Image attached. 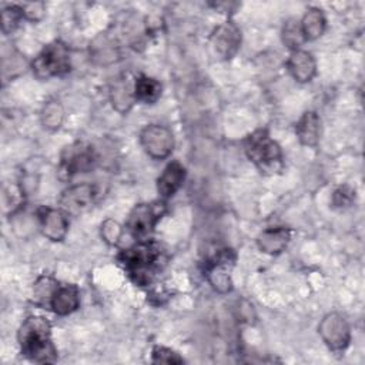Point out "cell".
Instances as JSON below:
<instances>
[{"label":"cell","mask_w":365,"mask_h":365,"mask_svg":"<svg viewBox=\"0 0 365 365\" xmlns=\"http://www.w3.org/2000/svg\"><path fill=\"white\" fill-rule=\"evenodd\" d=\"M118 262L135 285L145 287L150 285L163 269L167 262V255L158 242L144 240L137 241V244L130 248L121 250Z\"/></svg>","instance_id":"6da1fadb"},{"label":"cell","mask_w":365,"mask_h":365,"mask_svg":"<svg viewBox=\"0 0 365 365\" xmlns=\"http://www.w3.org/2000/svg\"><path fill=\"white\" fill-rule=\"evenodd\" d=\"M17 341L21 355L38 364H53L57 359V349L51 339L50 322L37 315L27 317L19 328Z\"/></svg>","instance_id":"7a4b0ae2"},{"label":"cell","mask_w":365,"mask_h":365,"mask_svg":"<svg viewBox=\"0 0 365 365\" xmlns=\"http://www.w3.org/2000/svg\"><path fill=\"white\" fill-rule=\"evenodd\" d=\"M244 151L255 167L264 174L279 173L284 167L281 147L267 130H255L244 141Z\"/></svg>","instance_id":"3957f363"},{"label":"cell","mask_w":365,"mask_h":365,"mask_svg":"<svg viewBox=\"0 0 365 365\" xmlns=\"http://www.w3.org/2000/svg\"><path fill=\"white\" fill-rule=\"evenodd\" d=\"M70 50L60 40L44 46V48L31 61L33 73L41 80L64 76L70 71Z\"/></svg>","instance_id":"277c9868"},{"label":"cell","mask_w":365,"mask_h":365,"mask_svg":"<svg viewBox=\"0 0 365 365\" xmlns=\"http://www.w3.org/2000/svg\"><path fill=\"white\" fill-rule=\"evenodd\" d=\"M98 161L94 147L84 141H76L67 145L60 155L58 173L61 178H71L76 174L91 171Z\"/></svg>","instance_id":"5b68a950"},{"label":"cell","mask_w":365,"mask_h":365,"mask_svg":"<svg viewBox=\"0 0 365 365\" xmlns=\"http://www.w3.org/2000/svg\"><path fill=\"white\" fill-rule=\"evenodd\" d=\"M165 212L164 201H153V202H140L134 205L130 211L125 228L137 241L148 240L153 234L157 222Z\"/></svg>","instance_id":"8992f818"},{"label":"cell","mask_w":365,"mask_h":365,"mask_svg":"<svg viewBox=\"0 0 365 365\" xmlns=\"http://www.w3.org/2000/svg\"><path fill=\"white\" fill-rule=\"evenodd\" d=\"M235 262V254L230 248L217 250L205 264V277L210 285L220 294H227L232 289L230 269Z\"/></svg>","instance_id":"52a82bcc"},{"label":"cell","mask_w":365,"mask_h":365,"mask_svg":"<svg viewBox=\"0 0 365 365\" xmlns=\"http://www.w3.org/2000/svg\"><path fill=\"white\" fill-rule=\"evenodd\" d=\"M140 144L151 158L163 160L173 153L174 135L165 125L148 124L140 133Z\"/></svg>","instance_id":"ba28073f"},{"label":"cell","mask_w":365,"mask_h":365,"mask_svg":"<svg viewBox=\"0 0 365 365\" xmlns=\"http://www.w3.org/2000/svg\"><path fill=\"white\" fill-rule=\"evenodd\" d=\"M318 334L325 345L335 352L344 351L351 342L349 324L338 312H329L321 319L318 325Z\"/></svg>","instance_id":"9c48e42d"},{"label":"cell","mask_w":365,"mask_h":365,"mask_svg":"<svg viewBox=\"0 0 365 365\" xmlns=\"http://www.w3.org/2000/svg\"><path fill=\"white\" fill-rule=\"evenodd\" d=\"M97 197V190L93 184L81 182L66 188L60 197V208L67 214H78L88 210Z\"/></svg>","instance_id":"30bf717a"},{"label":"cell","mask_w":365,"mask_h":365,"mask_svg":"<svg viewBox=\"0 0 365 365\" xmlns=\"http://www.w3.org/2000/svg\"><path fill=\"white\" fill-rule=\"evenodd\" d=\"M211 46L220 58H232L241 46V31L232 21L220 24L211 34Z\"/></svg>","instance_id":"8fae6325"},{"label":"cell","mask_w":365,"mask_h":365,"mask_svg":"<svg viewBox=\"0 0 365 365\" xmlns=\"http://www.w3.org/2000/svg\"><path fill=\"white\" fill-rule=\"evenodd\" d=\"M37 214L40 230L46 238L56 242L64 240L68 231V218L66 211H63L61 208L41 207Z\"/></svg>","instance_id":"7c38bea8"},{"label":"cell","mask_w":365,"mask_h":365,"mask_svg":"<svg viewBox=\"0 0 365 365\" xmlns=\"http://www.w3.org/2000/svg\"><path fill=\"white\" fill-rule=\"evenodd\" d=\"M48 305L51 311L60 317L74 312L80 305V291L74 284L57 285Z\"/></svg>","instance_id":"4fadbf2b"},{"label":"cell","mask_w":365,"mask_h":365,"mask_svg":"<svg viewBox=\"0 0 365 365\" xmlns=\"http://www.w3.org/2000/svg\"><path fill=\"white\" fill-rule=\"evenodd\" d=\"M287 67L291 76L298 81V83H308L314 78L317 73V61L314 56L309 51L305 50H294L288 60H287Z\"/></svg>","instance_id":"5bb4252c"},{"label":"cell","mask_w":365,"mask_h":365,"mask_svg":"<svg viewBox=\"0 0 365 365\" xmlns=\"http://www.w3.org/2000/svg\"><path fill=\"white\" fill-rule=\"evenodd\" d=\"M185 180V168L178 161H171L157 180V191L161 198L173 197Z\"/></svg>","instance_id":"9a60e30c"},{"label":"cell","mask_w":365,"mask_h":365,"mask_svg":"<svg viewBox=\"0 0 365 365\" xmlns=\"http://www.w3.org/2000/svg\"><path fill=\"white\" fill-rule=\"evenodd\" d=\"M291 240V231L285 227H275V228H267L264 230L258 238L257 245L258 248L269 255L281 254Z\"/></svg>","instance_id":"2e32d148"},{"label":"cell","mask_w":365,"mask_h":365,"mask_svg":"<svg viewBox=\"0 0 365 365\" xmlns=\"http://www.w3.org/2000/svg\"><path fill=\"white\" fill-rule=\"evenodd\" d=\"M295 134L302 145L315 147L319 141V117L315 111H305L295 124Z\"/></svg>","instance_id":"e0dca14e"},{"label":"cell","mask_w":365,"mask_h":365,"mask_svg":"<svg viewBox=\"0 0 365 365\" xmlns=\"http://www.w3.org/2000/svg\"><path fill=\"white\" fill-rule=\"evenodd\" d=\"M110 100L113 107L124 114L127 113L133 104L135 103V96H134V84L131 86L125 78L117 80L110 90Z\"/></svg>","instance_id":"ac0fdd59"},{"label":"cell","mask_w":365,"mask_h":365,"mask_svg":"<svg viewBox=\"0 0 365 365\" xmlns=\"http://www.w3.org/2000/svg\"><path fill=\"white\" fill-rule=\"evenodd\" d=\"M161 83L148 76H138L134 80V96L135 101H141L144 104H154L161 97Z\"/></svg>","instance_id":"d6986e66"},{"label":"cell","mask_w":365,"mask_h":365,"mask_svg":"<svg viewBox=\"0 0 365 365\" xmlns=\"http://www.w3.org/2000/svg\"><path fill=\"white\" fill-rule=\"evenodd\" d=\"M299 26L305 40H315L324 34L327 27V19L321 9L311 7L304 14L302 20L299 21Z\"/></svg>","instance_id":"ffe728a7"},{"label":"cell","mask_w":365,"mask_h":365,"mask_svg":"<svg viewBox=\"0 0 365 365\" xmlns=\"http://www.w3.org/2000/svg\"><path fill=\"white\" fill-rule=\"evenodd\" d=\"M90 53L97 63L110 64L118 57V47L114 46L111 37L101 34L90 44Z\"/></svg>","instance_id":"44dd1931"},{"label":"cell","mask_w":365,"mask_h":365,"mask_svg":"<svg viewBox=\"0 0 365 365\" xmlns=\"http://www.w3.org/2000/svg\"><path fill=\"white\" fill-rule=\"evenodd\" d=\"M40 120L44 128L50 131L58 130L64 121V108L61 103L57 100L46 101L40 113Z\"/></svg>","instance_id":"7402d4cb"},{"label":"cell","mask_w":365,"mask_h":365,"mask_svg":"<svg viewBox=\"0 0 365 365\" xmlns=\"http://www.w3.org/2000/svg\"><path fill=\"white\" fill-rule=\"evenodd\" d=\"M282 41L284 44L294 50H298L301 47V44L305 41L304 34L301 31V26L299 21L297 20H288L282 29Z\"/></svg>","instance_id":"603a6c76"},{"label":"cell","mask_w":365,"mask_h":365,"mask_svg":"<svg viewBox=\"0 0 365 365\" xmlns=\"http://www.w3.org/2000/svg\"><path fill=\"white\" fill-rule=\"evenodd\" d=\"M23 13H21V9L20 6H7V7H3L1 10V29H3V33L4 34H10L13 33L20 21L23 20Z\"/></svg>","instance_id":"cb8c5ba5"},{"label":"cell","mask_w":365,"mask_h":365,"mask_svg":"<svg viewBox=\"0 0 365 365\" xmlns=\"http://www.w3.org/2000/svg\"><path fill=\"white\" fill-rule=\"evenodd\" d=\"M100 234H101V238L108 244V245H117L121 235H123V228L121 225L115 221V220H111V218H107L103 224H101V228H100Z\"/></svg>","instance_id":"d4e9b609"},{"label":"cell","mask_w":365,"mask_h":365,"mask_svg":"<svg viewBox=\"0 0 365 365\" xmlns=\"http://www.w3.org/2000/svg\"><path fill=\"white\" fill-rule=\"evenodd\" d=\"M151 361L154 364H181V362H184V359L177 352H174L170 348L160 346V345L153 348Z\"/></svg>","instance_id":"484cf974"},{"label":"cell","mask_w":365,"mask_h":365,"mask_svg":"<svg viewBox=\"0 0 365 365\" xmlns=\"http://www.w3.org/2000/svg\"><path fill=\"white\" fill-rule=\"evenodd\" d=\"M23 17L29 21H38L44 17L46 13V4L43 1H30L20 4Z\"/></svg>","instance_id":"4316f807"},{"label":"cell","mask_w":365,"mask_h":365,"mask_svg":"<svg viewBox=\"0 0 365 365\" xmlns=\"http://www.w3.org/2000/svg\"><path fill=\"white\" fill-rule=\"evenodd\" d=\"M354 200H355V191L348 185L338 187L332 194V204L334 207H338V208L349 207Z\"/></svg>","instance_id":"83f0119b"}]
</instances>
